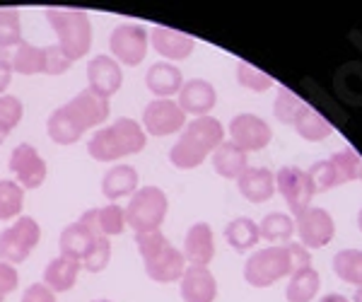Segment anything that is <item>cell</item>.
Wrapping results in <instances>:
<instances>
[{"instance_id":"obj_29","label":"cell","mask_w":362,"mask_h":302,"mask_svg":"<svg viewBox=\"0 0 362 302\" xmlns=\"http://www.w3.org/2000/svg\"><path fill=\"white\" fill-rule=\"evenodd\" d=\"M293 126L305 141H324L334 133V126L329 124V119H324L317 109L307 107V104L297 112Z\"/></svg>"},{"instance_id":"obj_49","label":"cell","mask_w":362,"mask_h":302,"mask_svg":"<svg viewBox=\"0 0 362 302\" xmlns=\"http://www.w3.org/2000/svg\"><path fill=\"white\" fill-rule=\"evenodd\" d=\"M8 136H10V131H5L3 126H0V145H3L5 141H8Z\"/></svg>"},{"instance_id":"obj_42","label":"cell","mask_w":362,"mask_h":302,"mask_svg":"<svg viewBox=\"0 0 362 302\" xmlns=\"http://www.w3.org/2000/svg\"><path fill=\"white\" fill-rule=\"evenodd\" d=\"M22 116H25V104H22L20 97H15V95L0 97V126H3L5 131L13 133L17 126H20Z\"/></svg>"},{"instance_id":"obj_12","label":"cell","mask_w":362,"mask_h":302,"mask_svg":"<svg viewBox=\"0 0 362 302\" xmlns=\"http://www.w3.org/2000/svg\"><path fill=\"white\" fill-rule=\"evenodd\" d=\"M10 172L15 174V182L22 189H39L46 182V162L42 155L37 153V148L29 143H20L17 148L10 153L8 162Z\"/></svg>"},{"instance_id":"obj_9","label":"cell","mask_w":362,"mask_h":302,"mask_svg":"<svg viewBox=\"0 0 362 302\" xmlns=\"http://www.w3.org/2000/svg\"><path fill=\"white\" fill-rule=\"evenodd\" d=\"M143 131L155 138H167L174 133L184 131L186 114L174 100H153L143 109V121H140Z\"/></svg>"},{"instance_id":"obj_33","label":"cell","mask_w":362,"mask_h":302,"mask_svg":"<svg viewBox=\"0 0 362 302\" xmlns=\"http://www.w3.org/2000/svg\"><path fill=\"white\" fill-rule=\"evenodd\" d=\"M22 44V17L17 8H0V56Z\"/></svg>"},{"instance_id":"obj_24","label":"cell","mask_w":362,"mask_h":302,"mask_svg":"<svg viewBox=\"0 0 362 302\" xmlns=\"http://www.w3.org/2000/svg\"><path fill=\"white\" fill-rule=\"evenodd\" d=\"M83 271V264L70 257H63L58 254L56 259H51L44 269V286L51 288L54 293H68V290L75 288L78 283V276Z\"/></svg>"},{"instance_id":"obj_44","label":"cell","mask_w":362,"mask_h":302,"mask_svg":"<svg viewBox=\"0 0 362 302\" xmlns=\"http://www.w3.org/2000/svg\"><path fill=\"white\" fill-rule=\"evenodd\" d=\"M20 286V274H17V266L5 264L0 261V302H5L10 293H15Z\"/></svg>"},{"instance_id":"obj_47","label":"cell","mask_w":362,"mask_h":302,"mask_svg":"<svg viewBox=\"0 0 362 302\" xmlns=\"http://www.w3.org/2000/svg\"><path fill=\"white\" fill-rule=\"evenodd\" d=\"M10 80H13V66H10L8 58L0 56V97H3L5 90L10 87Z\"/></svg>"},{"instance_id":"obj_18","label":"cell","mask_w":362,"mask_h":302,"mask_svg":"<svg viewBox=\"0 0 362 302\" xmlns=\"http://www.w3.org/2000/svg\"><path fill=\"white\" fill-rule=\"evenodd\" d=\"M181 254L189 266H206L208 269V264L215 257V237L208 223H194L186 230Z\"/></svg>"},{"instance_id":"obj_13","label":"cell","mask_w":362,"mask_h":302,"mask_svg":"<svg viewBox=\"0 0 362 302\" xmlns=\"http://www.w3.org/2000/svg\"><path fill=\"white\" fill-rule=\"evenodd\" d=\"M273 138L271 126L256 114H237L230 121V141L244 153H259Z\"/></svg>"},{"instance_id":"obj_32","label":"cell","mask_w":362,"mask_h":302,"mask_svg":"<svg viewBox=\"0 0 362 302\" xmlns=\"http://www.w3.org/2000/svg\"><path fill=\"white\" fill-rule=\"evenodd\" d=\"M319 286H321L319 274L312 269V266H307V269H300L290 276L285 295H288V302H312L317 298Z\"/></svg>"},{"instance_id":"obj_40","label":"cell","mask_w":362,"mask_h":302,"mask_svg":"<svg viewBox=\"0 0 362 302\" xmlns=\"http://www.w3.org/2000/svg\"><path fill=\"white\" fill-rule=\"evenodd\" d=\"M112 261V240L109 237H97L95 247L83 259V271L87 274H102Z\"/></svg>"},{"instance_id":"obj_25","label":"cell","mask_w":362,"mask_h":302,"mask_svg":"<svg viewBox=\"0 0 362 302\" xmlns=\"http://www.w3.org/2000/svg\"><path fill=\"white\" fill-rule=\"evenodd\" d=\"M70 107L78 112V116L83 119V124L90 129H102V124H107L109 114H112V107H109V100L104 97L95 95L92 90H85L78 92V95L70 100Z\"/></svg>"},{"instance_id":"obj_34","label":"cell","mask_w":362,"mask_h":302,"mask_svg":"<svg viewBox=\"0 0 362 302\" xmlns=\"http://www.w3.org/2000/svg\"><path fill=\"white\" fill-rule=\"evenodd\" d=\"M25 208V189L15 179H0V220H15Z\"/></svg>"},{"instance_id":"obj_28","label":"cell","mask_w":362,"mask_h":302,"mask_svg":"<svg viewBox=\"0 0 362 302\" xmlns=\"http://www.w3.org/2000/svg\"><path fill=\"white\" fill-rule=\"evenodd\" d=\"M3 58H8L13 73L20 75H46V49L44 46H32L27 42H22L17 49H13L10 54H3Z\"/></svg>"},{"instance_id":"obj_15","label":"cell","mask_w":362,"mask_h":302,"mask_svg":"<svg viewBox=\"0 0 362 302\" xmlns=\"http://www.w3.org/2000/svg\"><path fill=\"white\" fill-rule=\"evenodd\" d=\"M215 102H218V92L215 87L203 78H194V80H186L179 90V97H177V104L181 107V112L186 116H208L213 112Z\"/></svg>"},{"instance_id":"obj_6","label":"cell","mask_w":362,"mask_h":302,"mask_svg":"<svg viewBox=\"0 0 362 302\" xmlns=\"http://www.w3.org/2000/svg\"><path fill=\"white\" fill-rule=\"evenodd\" d=\"M285 276H293V259H290L288 245L259 249L244 264V281L254 288H268Z\"/></svg>"},{"instance_id":"obj_26","label":"cell","mask_w":362,"mask_h":302,"mask_svg":"<svg viewBox=\"0 0 362 302\" xmlns=\"http://www.w3.org/2000/svg\"><path fill=\"white\" fill-rule=\"evenodd\" d=\"M95 242H97L95 232L87 228L85 223L75 220V223H70V225L63 228L58 245H61L63 257H70V259H75V261H80V264H83V259L90 254V249L95 247Z\"/></svg>"},{"instance_id":"obj_14","label":"cell","mask_w":362,"mask_h":302,"mask_svg":"<svg viewBox=\"0 0 362 302\" xmlns=\"http://www.w3.org/2000/svg\"><path fill=\"white\" fill-rule=\"evenodd\" d=\"M121 85H124V68L112 56H95L87 63V90L109 100L121 90Z\"/></svg>"},{"instance_id":"obj_37","label":"cell","mask_w":362,"mask_h":302,"mask_svg":"<svg viewBox=\"0 0 362 302\" xmlns=\"http://www.w3.org/2000/svg\"><path fill=\"white\" fill-rule=\"evenodd\" d=\"M261 240L268 242H288L295 235V220L285 213H268L259 225Z\"/></svg>"},{"instance_id":"obj_2","label":"cell","mask_w":362,"mask_h":302,"mask_svg":"<svg viewBox=\"0 0 362 302\" xmlns=\"http://www.w3.org/2000/svg\"><path fill=\"white\" fill-rule=\"evenodd\" d=\"M148 143V133L131 116H119L114 124L102 126L87 141V153L97 162H119L138 155Z\"/></svg>"},{"instance_id":"obj_31","label":"cell","mask_w":362,"mask_h":302,"mask_svg":"<svg viewBox=\"0 0 362 302\" xmlns=\"http://www.w3.org/2000/svg\"><path fill=\"white\" fill-rule=\"evenodd\" d=\"M225 240L235 252H249V249H254L261 240L259 225L249 218L232 220V223L225 228Z\"/></svg>"},{"instance_id":"obj_16","label":"cell","mask_w":362,"mask_h":302,"mask_svg":"<svg viewBox=\"0 0 362 302\" xmlns=\"http://www.w3.org/2000/svg\"><path fill=\"white\" fill-rule=\"evenodd\" d=\"M46 133H49V138L56 145H73L87 133V126L83 124V119H80L78 112H75L68 102V104H63V107H58L49 114Z\"/></svg>"},{"instance_id":"obj_5","label":"cell","mask_w":362,"mask_h":302,"mask_svg":"<svg viewBox=\"0 0 362 302\" xmlns=\"http://www.w3.org/2000/svg\"><path fill=\"white\" fill-rule=\"evenodd\" d=\"M169 211V199L160 187H140L126 206V225L136 235L162 228Z\"/></svg>"},{"instance_id":"obj_17","label":"cell","mask_w":362,"mask_h":302,"mask_svg":"<svg viewBox=\"0 0 362 302\" xmlns=\"http://www.w3.org/2000/svg\"><path fill=\"white\" fill-rule=\"evenodd\" d=\"M179 293L184 302H215L218 281L206 266H186L179 281Z\"/></svg>"},{"instance_id":"obj_8","label":"cell","mask_w":362,"mask_h":302,"mask_svg":"<svg viewBox=\"0 0 362 302\" xmlns=\"http://www.w3.org/2000/svg\"><path fill=\"white\" fill-rule=\"evenodd\" d=\"M150 49V32L136 22H124L116 25L109 34V51L114 61L124 66H140L148 56Z\"/></svg>"},{"instance_id":"obj_27","label":"cell","mask_w":362,"mask_h":302,"mask_svg":"<svg viewBox=\"0 0 362 302\" xmlns=\"http://www.w3.org/2000/svg\"><path fill=\"white\" fill-rule=\"evenodd\" d=\"M249 167V153L237 148L232 141H223L213 153V170L223 179H239Z\"/></svg>"},{"instance_id":"obj_46","label":"cell","mask_w":362,"mask_h":302,"mask_svg":"<svg viewBox=\"0 0 362 302\" xmlns=\"http://www.w3.org/2000/svg\"><path fill=\"white\" fill-rule=\"evenodd\" d=\"M288 249H290V259H293V274H295V271H300V269L312 266V257H309L307 247H302L300 242H290Z\"/></svg>"},{"instance_id":"obj_45","label":"cell","mask_w":362,"mask_h":302,"mask_svg":"<svg viewBox=\"0 0 362 302\" xmlns=\"http://www.w3.org/2000/svg\"><path fill=\"white\" fill-rule=\"evenodd\" d=\"M22 302H56V293L51 288H46L44 283H32L22 293Z\"/></svg>"},{"instance_id":"obj_36","label":"cell","mask_w":362,"mask_h":302,"mask_svg":"<svg viewBox=\"0 0 362 302\" xmlns=\"http://www.w3.org/2000/svg\"><path fill=\"white\" fill-rule=\"evenodd\" d=\"M331 165L336 170L338 184L348 182H362V158L355 148H343L331 158Z\"/></svg>"},{"instance_id":"obj_30","label":"cell","mask_w":362,"mask_h":302,"mask_svg":"<svg viewBox=\"0 0 362 302\" xmlns=\"http://www.w3.org/2000/svg\"><path fill=\"white\" fill-rule=\"evenodd\" d=\"M336 92L341 100L362 107V63H346L336 73Z\"/></svg>"},{"instance_id":"obj_23","label":"cell","mask_w":362,"mask_h":302,"mask_svg":"<svg viewBox=\"0 0 362 302\" xmlns=\"http://www.w3.org/2000/svg\"><path fill=\"white\" fill-rule=\"evenodd\" d=\"M138 170L131 165H114L109 167L107 174L102 177V194L107 201L116 203L119 199L133 196L138 191Z\"/></svg>"},{"instance_id":"obj_39","label":"cell","mask_w":362,"mask_h":302,"mask_svg":"<svg viewBox=\"0 0 362 302\" xmlns=\"http://www.w3.org/2000/svg\"><path fill=\"white\" fill-rule=\"evenodd\" d=\"M302 107H305V102H302L295 92H290L288 87H280L278 97H276V104H273V114H276V119L280 121V124L290 126Z\"/></svg>"},{"instance_id":"obj_51","label":"cell","mask_w":362,"mask_h":302,"mask_svg":"<svg viewBox=\"0 0 362 302\" xmlns=\"http://www.w3.org/2000/svg\"><path fill=\"white\" fill-rule=\"evenodd\" d=\"M358 228H360V232H362V208H360V216H358Z\"/></svg>"},{"instance_id":"obj_43","label":"cell","mask_w":362,"mask_h":302,"mask_svg":"<svg viewBox=\"0 0 362 302\" xmlns=\"http://www.w3.org/2000/svg\"><path fill=\"white\" fill-rule=\"evenodd\" d=\"M46 49V75H63L70 71L73 61L63 54L61 46H44Z\"/></svg>"},{"instance_id":"obj_4","label":"cell","mask_w":362,"mask_h":302,"mask_svg":"<svg viewBox=\"0 0 362 302\" xmlns=\"http://www.w3.org/2000/svg\"><path fill=\"white\" fill-rule=\"evenodd\" d=\"M46 20L58 37V46L70 61L85 58L92 49V25L85 10L51 8L46 10Z\"/></svg>"},{"instance_id":"obj_21","label":"cell","mask_w":362,"mask_h":302,"mask_svg":"<svg viewBox=\"0 0 362 302\" xmlns=\"http://www.w3.org/2000/svg\"><path fill=\"white\" fill-rule=\"evenodd\" d=\"M181 85H184V75L174 63L160 61L145 73V87L153 92L155 100H172L174 95H179Z\"/></svg>"},{"instance_id":"obj_20","label":"cell","mask_w":362,"mask_h":302,"mask_svg":"<svg viewBox=\"0 0 362 302\" xmlns=\"http://www.w3.org/2000/svg\"><path fill=\"white\" fill-rule=\"evenodd\" d=\"M80 223H85L87 228L95 232L97 237H116L126 230V208H121L119 203H107V206L90 208L80 216Z\"/></svg>"},{"instance_id":"obj_11","label":"cell","mask_w":362,"mask_h":302,"mask_svg":"<svg viewBox=\"0 0 362 302\" xmlns=\"http://www.w3.org/2000/svg\"><path fill=\"white\" fill-rule=\"evenodd\" d=\"M276 189L280 191V196L285 199V203L290 206V213L297 218L300 213H305L312 203V184L305 170L295 165L280 167V172L276 174Z\"/></svg>"},{"instance_id":"obj_41","label":"cell","mask_w":362,"mask_h":302,"mask_svg":"<svg viewBox=\"0 0 362 302\" xmlns=\"http://www.w3.org/2000/svg\"><path fill=\"white\" fill-rule=\"evenodd\" d=\"M237 80L242 87H247V90H254V92H266L273 83L271 75H266L264 71H259L256 66H251L247 61H239L237 63Z\"/></svg>"},{"instance_id":"obj_50","label":"cell","mask_w":362,"mask_h":302,"mask_svg":"<svg viewBox=\"0 0 362 302\" xmlns=\"http://www.w3.org/2000/svg\"><path fill=\"white\" fill-rule=\"evenodd\" d=\"M355 302H362V288H358V293H355Z\"/></svg>"},{"instance_id":"obj_1","label":"cell","mask_w":362,"mask_h":302,"mask_svg":"<svg viewBox=\"0 0 362 302\" xmlns=\"http://www.w3.org/2000/svg\"><path fill=\"white\" fill-rule=\"evenodd\" d=\"M225 141V129L215 116H198L194 121H186L179 141L169 150V162L177 170H196L215 153L220 143Z\"/></svg>"},{"instance_id":"obj_3","label":"cell","mask_w":362,"mask_h":302,"mask_svg":"<svg viewBox=\"0 0 362 302\" xmlns=\"http://www.w3.org/2000/svg\"><path fill=\"white\" fill-rule=\"evenodd\" d=\"M136 245H138L140 259H143L145 274H148L150 281H155V283L181 281V276H184L189 264H186L181 249H177L167 240L165 232L162 230L140 232V235H136Z\"/></svg>"},{"instance_id":"obj_48","label":"cell","mask_w":362,"mask_h":302,"mask_svg":"<svg viewBox=\"0 0 362 302\" xmlns=\"http://www.w3.org/2000/svg\"><path fill=\"white\" fill-rule=\"evenodd\" d=\"M321 302H348V298H343V295H338V293H331V295H326V298H321Z\"/></svg>"},{"instance_id":"obj_22","label":"cell","mask_w":362,"mask_h":302,"mask_svg":"<svg viewBox=\"0 0 362 302\" xmlns=\"http://www.w3.org/2000/svg\"><path fill=\"white\" fill-rule=\"evenodd\" d=\"M239 194L251 203L271 201L276 194V174L266 167H247L237 179Z\"/></svg>"},{"instance_id":"obj_52","label":"cell","mask_w":362,"mask_h":302,"mask_svg":"<svg viewBox=\"0 0 362 302\" xmlns=\"http://www.w3.org/2000/svg\"><path fill=\"white\" fill-rule=\"evenodd\" d=\"M92 302H112V300H92Z\"/></svg>"},{"instance_id":"obj_7","label":"cell","mask_w":362,"mask_h":302,"mask_svg":"<svg viewBox=\"0 0 362 302\" xmlns=\"http://www.w3.org/2000/svg\"><path fill=\"white\" fill-rule=\"evenodd\" d=\"M42 242V228L32 216H20L10 228L0 232V261L20 266Z\"/></svg>"},{"instance_id":"obj_38","label":"cell","mask_w":362,"mask_h":302,"mask_svg":"<svg viewBox=\"0 0 362 302\" xmlns=\"http://www.w3.org/2000/svg\"><path fill=\"white\" fill-rule=\"evenodd\" d=\"M307 177H309V184H312L314 194H324V191H329V189L341 187V184H338V177H336L334 165H331V160L314 162V165L309 167Z\"/></svg>"},{"instance_id":"obj_10","label":"cell","mask_w":362,"mask_h":302,"mask_svg":"<svg viewBox=\"0 0 362 302\" xmlns=\"http://www.w3.org/2000/svg\"><path fill=\"white\" fill-rule=\"evenodd\" d=\"M295 232L300 237V245L307 249H321L326 247L336 235V223L329 211L324 208L309 206L305 213L295 218Z\"/></svg>"},{"instance_id":"obj_35","label":"cell","mask_w":362,"mask_h":302,"mask_svg":"<svg viewBox=\"0 0 362 302\" xmlns=\"http://www.w3.org/2000/svg\"><path fill=\"white\" fill-rule=\"evenodd\" d=\"M334 271L341 281L362 288V249H343L334 257Z\"/></svg>"},{"instance_id":"obj_19","label":"cell","mask_w":362,"mask_h":302,"mask_svg":"<svg viewBox=\"0 0 362 302\" xmlns=\"http://www.w3.org/2000/svg\"><path fill=\"white\" fill-rule=\"evenodd\" d=\"M150 44L160 56L167 58V63L174 61H186L196 49L194 37L184 32H177V29H169V27H155L150 32Z\"/></svg>"}]
</instances>
